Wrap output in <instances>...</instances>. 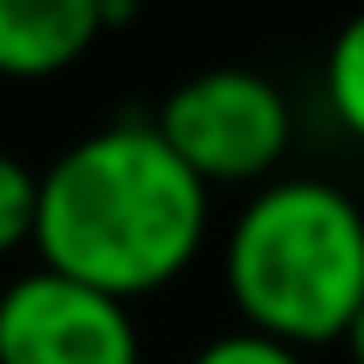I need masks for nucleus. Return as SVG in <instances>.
Masks as SVG:
<instances>
[{
	"mask_svg": "<svg viewBox=\"0 0 364 364\" xmlns=\"http://www.w3.org/2000/svg\"><path fill=\"white\" fill-rule=\"evenodd\" d=\"M210 233V188L165 148L148 114L108 119L40 171L34 250L102 296L176 284Z\"/></svg>",
	"mask_w": 364,
	"mask_h": 364,
	"instance_id": "1",
	"label": "nucleus"
},
{
	"mask_svg": "<svg viewBox=\"0 0 364 364\" xmlns=\"http://www.w3.org/2000/svg\"><path fill=\"white\" fill-rule=\"evenodd\" d=\"M222 290L256 336L296 353L341 341L364 301V205L324 176L262 182L228 228Z\"/></svg>",
	"mask_w": 364,
	"mask_h": 364,
	"instance_id": "2",
	"label": "nucleus"
},
{
	"mask_svg": "<svg viewBox=\"0 0 364 364\" xmlns=\"http://www.w3.org/2000/svg\"><path fill=\"white\" fill-rule=\"evenodd\" d=\"M148 119L205 188H262L296 142L290 97L245 63H216L176 80Z\"/></svg>",
	"mask_w": 364,
	"mask_h": 364,
	"instance_id": "3",
	"label": "nucleus"
},
{
	"mask_svg": "<svg viewBox=\"0 0 364 364\" xmlns=\"http://www.w3.org/2000/svg\"><path fill=\"white\" fill-rule=\"evenodd\" d=\"M0 364H142V336L131 301L28 267L0 290Z\"/></svg>",
	"mask_w": 364,
	"mask_h": 364,
	"instance_id": "4",
	"label": "nucleus"
},
{
	"mask_svg": "<svg viewBox=\"0 0 364 364\" xmlns=\"http://www.w3.org/2000/svg\"><path fill=\"white\" fill-rule=\"evenodd\" d=\"M102 40V0H0V80L40 85Z\"/></svg>",
	"mask_w": 364,
	"mask_h": 364,
	"instance_id": "5",
	"label": "nucleus"
},
{
	"mask_svg": "<svg viewBox=\"0 0 364 364\" xmlns=\"http://www.w3.org/2000/svg\"><path fill=\"white\" fill-rule=\"evenodd\" d=\"M324 102L347 136L364 142V6L324 46Z\"/></svg>",
	"mask_w": 364,
	"mask_h": 364,
	"instance_id": "6",
	"label": "nucleus"
},
{
	"mask_svg": "<svg viewBox=\"0 0 364 364\" xmlns=\"http://www.w3.org/2000/svg\"><path fill=\"white\" fill-rule=\"evenodd\" d=\"M34 210H40V171H28L11 148H0V262L23 245L34 250Z\"/></svg>",
	"mask_w": 364,
	"mask_h": 364,
	"instance_id": "7",
	"label": "nucleus"
},
{
	"mask_svg": "<svg viewBox=\"0 0 364 364\" xmlns=\"http://www.w3.org/2000/svg\"><path fill=\"white\" fill-rule=\"evenodd\" d=\"M188 364H307V353H296V347H284V341H273V336H256V330H222V336H210Z\"/></svg>",
	"mask_w": 364,
	"mask_h": 364,
	"instance_id": "8",
	"label": "nucleus"
},
{
	"mask_svg": "<svg viewBox=\"0 0 364 364\" xmlns=\"http://www.w3.org/2000/svg\"><path fill=\"white\" fill-rule=\"evenodd\" d=\"M142 17V0H102V34H119Z\"/></svg>",
	"mask_w": 364,
	"mask_h": 364,
	"instance_id": "9",
	"label": "nucleus"
},
{
	"mask_svg": "<svg viewBox=\"0 0 364 364\" xmlns=\"http://www.w3.org/2000/svg\"><path fill=\"white\" fill-rule=\"evenodd\" d=\"M341 347H347V358H353V364H364V301H358V313H353V324L341 330Z\"/></svg>",
	"mask_w": 364,
	"mask_h": 364,
	"instance_id": "10",
	"label": "nucleus"
}]
</instances>
